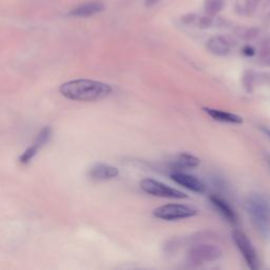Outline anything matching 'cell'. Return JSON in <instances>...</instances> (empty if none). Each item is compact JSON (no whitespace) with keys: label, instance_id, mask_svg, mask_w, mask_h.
<instances>
[{"label":"cell","instance_id":"obj_19","mask_svg":"<svg viewBox=\"0 0 270 270\" xmlns=\"http://www.w3.org/2000/svg\"><path fill=\"white\" fill-rule=\"evenodd\" d=\"M262 131L267 135V137L270 139V129H268V128H262Z\"/></svg>","mask_w":270,"mask_h":270},{"label":"cell","instance_id":"obj_18","mask_svg":"<svg viewBox=\"0 0 270 270\" xmlns=\"http://www.w3.org/2000/svg\"><path fill=\"white\" fill-rule=\"evenodd\" d=\"M161 0H146V6L147 7H153L156 4H159Z\"/></svg>","mask_w":270,"mask_h":270},{"label":"cell","instance_id":"obj_1","mask_svg":"<svg viewBox=\"0 0 270 270\" xmlns=\"http://www.w3.org/2000/svg\"><path fill=\"white\" fill-rule=\"evenodd\" d=\"M113 92L110 84L92 79H74L63 82L59 93L74 101H96L110 96Z\"/></svg>","mask_w":270,"mask_h":270},{"label":"cell","instance_id":"obj_16","mask_svg":"<svg viewBox=\"0 0 270 270\" xmlns=\"http://www.w3.org/2000/svg\"><path fill=\"white\" fill-rule=\"evenodd\" d=\"M38 150L39 149L35 145L30 146L26 151H24V153L20 155L19 163L21 165H28L33 160V158L37 154Z\"/></svg>","mask_w":270,"mask_h":270},{"label":"cell","instance_id":"obj_2","mask_svg":"<svg viewBox=\"0 0 270 270\" xmlns=\"http://www.w3.org/2000/svg\"><path fill=\"white\" fill-rule=\"evenodd\" d=\"M246 210L251 218L253 226L264 239L270 236V200L260 193L248 196Z\"/></svg>","mask_w":270,"mask_h":270},{"label":"cell","instance_id":"obj_14","mask_svg":"<svg viewBox=\"0 0 270 270\" xmlns=\"http://www.w3.org/2000/svg\"><path fill=\"white\" fill-rule=\"evenodd\" d=\"M205 12L210 15H216L225 7V0H205Z\"/></svg>","mask_w":270,"mask_h":270},{"label":"cell","instance_id":"obj_13","mask_svg":"<svg viewBox=\"0 0 270 270\" xmlns=\"http://www.w3.org/2000/svg\"><path fill=\"white\" fill-rule=\"evenodd\" d=\"M199 159L190 154V153H179L172 163V167L174 169H187V168H196L199 165Z\"/></svg>","mask_w":270,"mask_h":270},{"label":"cell","instance_id":"obj_10","mask_svg":"<svg viewBox=\"0 0 270 270\" xmlns=\"http://www.w3.org/2000/svg\"><path fill=\"white\" fill-rule=\"evenodd\" d=\"M206 114H208L211 118H213L216 122H221V123H226V124H233V125H240L243 123V118L239 115L222 111L218 109H213V108H207L204 107L201 109Z\"/></svg>","mask_w":270,"mask_h":270},{"label":"cell","instance_id":"obj_9","mask_svg":"<svg viewBox=\"0 0 270 270\" xmlns=\"http://www.w3.org/2000/svg\"><path fill=\"white\" fill-rule=\"evenodd\" d=\"M209 199L211 201V204L213 205V207L222 214V216L226 219V221H228L231 224L238 223V215H236L233 208L224 198H222L221 196H217V195H210Z\"/></svg>","mask_w":270,"mask_h":270},{"label":"cell","instance_id":"obj_15","mask_svg":"<svg viewBox=\"0 0 270 270\" xmlns=\"http://www.w3.org/2000/svg\"><path fill=\"white\" fill-rule=\"evenodd\" d=\"M51 135H52V129L49 128V127L43 128V129L37 134V137H36L35 141H34L33 145H35L38 149L42 148V147L49 142V140L51 139Z\"/></svg>","mask_w":270,"mask_h":270},{"label":"cell","instance_id":"obj_4","mask_svg":"<svg viewBox=\"0 0 270 270\" xmlns=\"http://www.w3.org/2000/svg\"><path fill=\"white\" fill-rule=\"evenodd\" d=\"M140 187L144 192L158 197L174 198V199H182L188 197V195L184 193L183 191H179L172 187H169L168 185L153 178L142 179L140 183Z\"/></svg>","mask_w":270,"mask_h":270},{"label":"cell","instance_id":"obj_8","mask_svg":"<svg viewBox=\"0 0 270 270\" xmlns=\"http://www.w3.org/2000/svg\"><path fill=\"white\" fill-rule=\"evenodd\" d=\"M120 175V170L114 166L106 164H96L91 167L88 171V176L92 181H110Z\"/></svg>","mask_w":270,"mask_h":270},{"label":"cell","instance_id":"obj_12","mask_svg":"<svg viewBox=\"0 0 270 270\" xmlns=\"http://www.w3.org/2000/svg\"><path fill=\"white\" fill-rule=\"evenodd\" d=\"M207 49L210 53L216 56H227L231 51V44L226 38L215 36L208 40Z\"/></svg>","mask_w":270,"mask_h":270},{"label":"cell","instance_id":"obj_7","mask_svg":"<svg viewBox=\"0 0 270 270\" xmlns=\"http://www.w3.org/2000/svg\"><path fill=\"white\" fill-rule=\"evenodd\" d=\"M171 179L182 187L195 193H204L206 191V185L199 178L184 172H174L171 174Z\"/></svg>","mask_w":270,"mask_h":270},{"label":"cell","instance_id":"obj_11","mask_svg":"<svg viewBox=\"0 0 270 270\" xmlns=\"http://www.w3.org/2000/svg\"><path fill=\"white\" fill-rule=\"evenodd\" d=\"M104 10V4L100 2H90L82 4L70 12V16L77 18H87L94 16Z\"/></svg>","mask_w":270,"mask_h":270},{"label":"cell","instance_id":"obj_17","mask_svg":"<svg viewBox=\"0 0 270 270\" xmlns=\"http://www.w3.org/2000/svg\"><path fill=\"white\" fill-rule=\"evenodd\" d=\"M243 53H244L246 56H253V55H255L256 52H255V49H252L251 47L247 46V47L244 48Z\"/></svg>","mask_w":270,"mask_h":270},{"label":"cell","instance_id":"obj_3","mask_svg":"<svg viewBox=\"0 0 270 270\" xmlns=\"http://www.w3.org/2000/svg\"><path fill=\"white\" fill-rule=\"evenodd\" d=\"M223 256L222 249L213 244L193 245L187 255V263L190 267H199L204 264L215 262Z\"/></svg>","mask_w":270,"mask_h":270},{"label":"cell","instance_id":"obj_5","mask_svg":"<svg viewBox=\"0 0 270 270\" xmlns=\"http://www.w3.org/2000/svg\"><path fill=\"white\" fill-rule=\"evenodd\" d=\"M197 213L196 209L182 204H168L156 208L153 215L164 221H179L194 216Z\"/></svg>","mask_w":270,"mask_h":270},{"label":"cell","instance_id":"obj_20","mask_svg":"<svg viewBox=\"0 0 270 270\" xmlns=\"http://www.w3.org/2000/svg\"><path fill=\"white\" fill-rule=\"evenodd\" d=\"M265 161H266V163H267V165H268V167L270 169V154H268V153L265 154Z\"/></svg>","mask_w":270,"mask_h":270},{"label":"cell","instance_id":"obj_6","mask_svg":"<svg viewBox=\"0 0 270 270\" xmlns=\"http://www.w3.org/2000/svg\"><path fill=\"white\" fill-rule=\"evenodd\" d=\"M232 239L234 244L240 250L241 255L243 256L244 260L246 261L248 267L252 270L259 269V259L257 251L251 244L250 240L247 238L246 234L240 230H233L232 231Z\"/></svg>","mask_w":270,"mask_h":270}]
</instances>
